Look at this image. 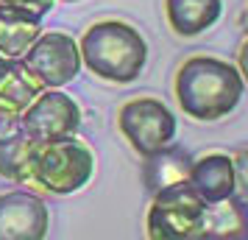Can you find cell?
Segmentation results:
<instances>
[{
  "label": "cell",
  "mask_w": 248,
  "mask_h": 240,
  "mask_svg": "<svg viewBox=\"0 0 248 240\" xmlns=\"http://www.w3.org/2000/svg\"><path fill=\"white\" fill-rule=\"evenodd\" d=\"M173 92L179 109L190 120L215 123L237 109L246 92V81L234 64L217 56H190L184 59L173 79Z\"/></svg>",
  "instance_id": "6da1fadb"
},
{
  "label": "cell",
  "mask_w": 248,
  "mask_h": 240,
  "mask_svg": "<svg viewBox=\"0 0 248 240\" xmlns=\"http://www.w3.org/2000/svg\"><path fill=\"white\" fill-rule=\"evenodd\" d=\"M81 64L109 84H131L148 64V42L140 28L123 20L90 25L78 42Z\"/></svg>",
  "instance_id": "7a4b0ae2"
},
{
  "label": "cell",
  "mask_w": 248,
  "mask_h": 240,
  "mask_svg": "<svg viewBox=\"0 0 248 240\" xmlns=\"http://www.w3.org/2000/svg\"><path fill=\"white\" fill-rule=\"evenodd\" d=\"M95 176V154L87 143L62 137L53 143H39L34 160V190L50 195H73L84 190Z\"/></svg>",
  "instance_id": "3957f363"
},
{
  "label": "cell",
  "mask_w": 248,
  "mask_h": 240,
  "mask_svg": "<svg viewBox=\"0 0 248 240\" xmlns=\"http://www.w3.org/2000/svg\"><path fill=\"white\" fill-rule=\"evenodd\" d=\"M203 221V201L187 179L159 187L145 215V235L151 240H198Z\"/></svg>",
  "instance_id": "277c9868"
},
{
  "label": "cell",
  "mask_w": 248,
  "mask_h": 240,
  "mask_svg": "<svg viewBox=\"0 0 248 240\" xmlns=\"http://www.w3.org/2000/svg\"><path fill=\"white\" fill-rule=\"evenodd\" d=\"M117 128L123 140L140 157H151L159 148L170 145L176 140V114L159 98L140 95L120 106L117 112Z\"/></svg>",
  "instance_id": "5b68a950"
},
{
  "label": "cell",
  "mask_w": 248,
  "mask_h": 240,
  "mask_svg": "<svg viewBox=\"0 0 248 240\" xmlns=\"http://www.w3.org/2000/svg\"><path fill=\"white\" fill-rule=\"evenodd\" d=\"M20 64L42 84V90H62V87H67V84H73L78 79L81 67H84L81 64L78 42L70 34H62V31L39 34L36 42L20 59Z\"/></svg>",
  "instance_id": "8992f818"
},
{
  "label": "cell",
  "mask_w": 248,
  "mask_h": 240,
  "mask_svg": "<svg viewBox=\"0 0 248 240\" xmlns=\"http://www.w3.org/2000/svg\"><path fill=\"white\" fill-rule=\"evenodd\" d=\"M81 128V106L62 90H42L20 114V131L34 143L73 137Z\"/></svg>",
  "instance_id": "52a82bcc"
},
{
  "label": "cell",
  "mask_w": 248,
  "mask_h": 240,
  "mask_svg": "<svg viewBox=\"0 0 248 240\" xmlns=\"http://www.w3.org/2000/svg\"><path fill=\"white\" fill-rule=\"evenodd\" d=\"M50 226L47 204L31 190L0 195V240H42Z\"/></svg>",
  "instance_id": "ba28073f"
},
{
  "label": "cell",
  "mask_w": 248,
  "mask_h": 240,
  "mask_svg": "<svg viewBox=\"0 0 248 240\" xmlns=\"http://www.w3.org/2000/svg\"><path fill=\"white\" fill-rule=\"evenodd\" d=\"M187 182L201 195L203 204H215V201H223L229 195H234L237 187L232 157L229 154H203L198 160H192Z\"/></svg>",
  "instance_id": "9c48e42d"
},
{
  "label": "cell",
  "mask_w": 248,
  "mask_h": 240,
  "mask_svg": "<svg viewBox=\"0 0 248 240\" xmlns=\"http://www.w3.org/2000/svg\"><path fill=\"white\" fill-rule=\"evenodd\" d=\"M198 240H248V207L240 195L203 204Z\"/></svg>",
  "instance_id": "30bf717a"
},
{
  "label": "cell",
  "mask_w": 248,
  "mask_h": 240,
  "mask_svg": "<svg viewBox=\"0 0 248 240\" xmlns=\"http://www.w3.org/2000/svg\"><path fill=\"white\" fill-rule=\"evenodd\" d=\"M223 14V0H165V20L181 39L209 31Z\"/></svg>",
  "instance_id": "8fae6325"
},
{
  "label": "cell",
  "mask_w": 248,
  "mask_h": 240,
  "mask_svg": "<svg viewBox=\"0 0 248 240\" xmlns=\"http://www.w3.org/2000/svg\"><path fill=\"white\" fill-rule=\"evenodd\" d=\"M39 143L28 137L25 131H12L0 137V176L14 184H28L34 187V160Z\"/></svg>",
  "instance_id": "7c38bea8"
},
{
  "label": "cell",
  "mask_w": 248,
  "mask_h": 240,
  "mask_svg": "<svg viewBox=\"0 0 248 240\" xmlns=\"http://www.w3.org/2000/svg\"><path fill=\"white\" fill-rule=\"evenodd\" d=\"M142 182L151 193H156L159 187H168L173 182H181V179H187V173H190V154L179 145H165V148H159L156 154H151V157H142Z\"/></svg>",
  "instance_id": "4fadbf2b"
},
{
  "label": "cell",
  "mask_w": 248,
  "mask_h": 240,
  "mask_svg": "<svg viewBox=\"0 0 248 240\" xmlns=\"http://www.w3.org/2000/svg\"><path fill=\"white\" fill-rule=\"evenodd\" d=\"M39 34H42L39 20L0 9V56L20 62L25 56V50L36 42Z\"/></svg>",
  "instance_id": "5bb4252c"
},
{
  "label": "cell",
  "mask_w": 248,
  "mask_h": 240,
  "mask_svg": "<svg viewBox=\"0 0 248 240\" xmlns=\"http://www.w3.org/2000/svg\"><path fill=\"white\" fill-rule=\"evenodd\" d=\"M39 92H42V84L20 62H12V67L0 79V106L14 114H23L25 106L34 101Z\"/></svg>",
  "instance_id": "9a60e30c"
},
{
  "label": "cell",
  "mask_w": 248,
  "mask_h": 240,
  "mask_svg": "<svg viewBox=\"0 0 248 240\" xmlns=\"http://www.w3.org/2000/svg\"><path fill=\"white\" fill-rule=\"evenodd\" d=\"M53 6H56V0H0V9L3 12L25 14V17H34L39 23L53 12Z\"/></svg>",
  "instance_id": "2e32d148"
},
{
  "label": "cell",
  "mask_w": 248,
  "mask_h": 240,
  "mask_svg": "<svg viewBox=\"0 0 248 240\" xmlns=\"http://www.w3.org/2000/svg\"><path fill=\"white\" fill-rule=\"evenodd\" d=\"M232 165H234V187L240 198L248 201V148H240L232 157Z\"/></svg>",
  "instance_id": "e0dca14e"
},
{
  "label": "cell",
  "mask_w": 248,
  "mask_h": 240,
  "mask_svg": "<svg viewBox=\"0 0 248 240\" xmlns=\"http://www.w3.org/2000/svg\"><path fill=\"white\" fill-rule=\"evenodd\" d=\"M17 128H20V114H14V112H9V109L0 106V137L12 134Z\"/></svg>",
  "instance_id": "ac0fdd59"
},
{
  "label": "cell",
  "mask_w": 248,
  "mask_h": 240,
  "mask_svg": "<svg viewBox=\"0 0 248 240\" xmlns=\"http://www.w3.org/2000/svg\"><path fill=\"white\" fill-rule=\"evenodd\" d=\"M237 70H240L243 81L248 84V36H246V42L240 45V50H237Z\"/></svg>",
  "instance_id": "d6986e66"
},
{
  "label": "cell",
  "mask_w": 248,
  "mask_h": 240,
  "mask_svg": "<svg viewBox=\"0 0 248 240\" xmlns=\"http://www.w3.org/2000/svg\"><path fill=\"white\" fill-rule=\"evenodd\" d=\"M12 67V59H6V56H0V79H3V73Z\"/></svg>",
  "instance_id": "ffe728a7"
},
{
  "label": "cell",
  "mask_w": 248,
  "mask_h": 240,
  "mask_svg": "<svg viewBox=\"0 0 248 240\" xmlns=\"http://www.w3.org/2000/svg\"><path fill=\"white\" fill-rule=\"evenodd\" d=\"M64 3H76V0H64Z\"/></svg>",
  "instance_id": "44dd1931"
}]
</instances>
